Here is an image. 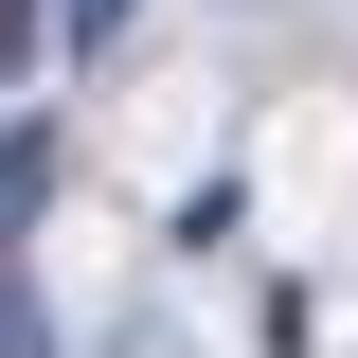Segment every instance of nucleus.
I'll return each mask as SVG.
<instances>
[{
    "label": "nucleus",
    "instance_id": "20e7f679",
    "mask_svg": "<svg viewBox=\"0 0 358 358\" xmlns=\"http://www.w3.org/2000/svg\"><path fill=\"white\" fill-rule=\"evenodd\" d=\"M18 72H36V0H0V90H18Z\"/></svg>",
    "mask_w": 358,
    "mask_h": 358
},
{
    "label": "nucleus",
    "instance_id": "f257e3e1",
    "mask_svg": "<svg viewBox=\"0 0 358 358\" xmlns=\"http://www.w3.org/2000/svg\"><path fill=\"white\" fill-rule=\"evenodd\" d=\"M54 197H72V126H54V108H0V251L36 233Z\"/></svg>",
    "mask_w": 358,
    "mask_h": 358
},
{
    "label": "nucleus",
    "instance_id": "7ed1b4c3",
    "mask_svg": "<svg viewBox=\"0 0 358 358\" xmlns=\"http://www.w3.org/2000/svg\"><path fill=\"white\" fill-rule=\"evenodd\" d=\"M0 358H54V322H36V287H18V251H0Z\"/></svg>",
    "mask_w": 358,
    "mask_h": 358
},
{
    "label": "nucleus",
    "instance_id": "f03ea898",
    "mask_svg": "<svg viewBox=\"0 0 358 358\" xmlns=\"http://www.w3.org/2000/svg\"><path fill=\"white\" fill-rule=\"evenodd\" d=\"M126 18H143V0H36V54H108Z\"/></svg>",
    "mask_w": 358,
    "mask_h": 358
}]
</instances>
